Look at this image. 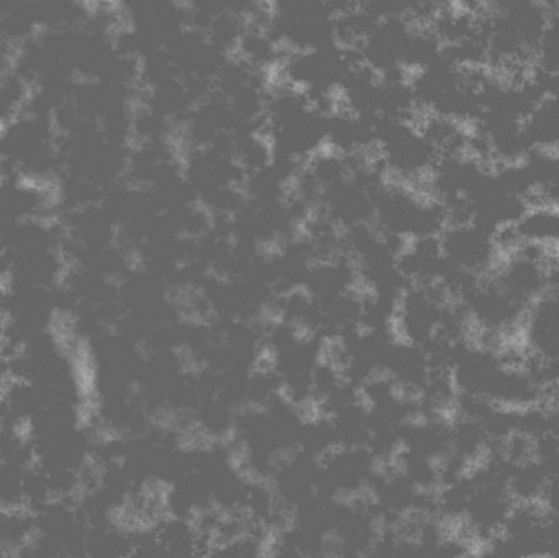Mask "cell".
<instances>
[{"label":"cell","instance_id":"6da1fadb","mask_svg":"<svg viewBox=\"0 0 559 558\" xmlns=\"http://www.w3.org/2000/svg\"><path fill=\"white\" fill-rule=\"evenodd\" d=\"M55 120L23 108L0 128V177L55 186L62 174Z\"/></svg>","mask_w":559,"mask_h":558},{"label":"cell","instance_id":"7a4b0ae2","mask_svg":"<svg viewBox=\"0 0 559 558\" xmlns=\"http://www.w3.org/2000/svg\"><path fill=\"white\" fill-rule=\"evenodd\" d=\"M443 258L460 271L483 277L495 271L501 261V252L495 241V233L468 223L447 226L440 235Z\"/></svg>","mask_w":559,"mask_h":558},{"label":"cell","instance_id":"3957f363","mask_svg":"<svg viewBox=\"0 0 559 558\" xmlns=\"http://www.w3.org/2000/svg\"><path fill=\"white\" fill-rule=\"evenodd\" d=\"M521 343L540 359L559 357V290L550 288L532 301L522 323Z\"/></svg>","mask_w":559,"mask_h":558},{"label":"cell","instance_id":"277c9868","mask_svg":"<svg viewBox=\"0 0 559 558\" xmlns=\"http://www.w3.org/2000/svg\"><path fill=\"white\" fill-rule=\"evenodd\" d=\"M416 127L436 154L437 161L468 154L472 124L449 115L424 111L416 121Z\"/></svg>","mask_w":559,"mask_h":558},{"label":"cell","instance_id":"5b68a950","mask_svg":"<svg viewBox=\"0 0 559 558\" xmlns=\"http://www.w3.org/2000/svg\"><path fill=\"white\" fill-rule=\"evenodd\" d=\"M525 136L534 150L559 151V97H545L524 120Z\"/></svg>","mask_w":559,"mask_h":558},{"label":"cell","instance_id":"8992f818","mask_svg":"<svg viewBox=\"0 0 559 558\" xmlns=\"http://www.w3.org/2000/svg\"><path fill=\"white\" fill-rule=\"evenodd\" d=\"M521 242H537L559 251V209L554 205H532L515 223Z\"/></svg>","mask_w":559,"mask_h":558},{"label":"cell","instance_id":"52a82bcc","mask_svg":"<svg viewBox=\"0 0 559 558\" xmlns=\"http://www.w3.org/2000/svg\"><path fill=\"white\" fill-rule=\"evenodd\" d=\"M39 29L69 28L84 22L91 0H28Z\"/></svg>","mask_w":559,"mask_h":558},{"label":"cell","instance_id":"ba28073f","mask_svg":"<svg viewBox=\"0 0 559 558\" xmlns=\"http://www.w3.org/2000/svg\"><path fill=\"white\" fill-rule=\"evenodd\" d=\"M550 475L544 465L532 459L524 464L514 465L509 474V494L515 503H540Z\"/></svg>","mask_w":559,"mask_h":558},{"label":"cell","instance_id":"9c48e42d","mask_svg":"<svg viewBox=\"0 0 559 558\" xmlns=\"http://www.w3.org/2000/svg\"><path fill=\"white\" fill-rule=\"evenodd\" d=\"M540 504L550 517L559 518V475H555L548 480L544 495H542Z\"/></svg>","mask_w":559,"mask_h":558},{"label":"cell","instance_id":"30bf717a","mask_svg":"<svg viewBox=\"0 0 559 558\" xmlns=\"http://www.w3.org/2000/svg\"><path fill=\"white\" fill-rule=\"evenodd\" d=\"M13 380L12 369H10V363L5 359L2 353H0V396L5 392L7 387Z\"/></svg>","mask_w":559,"mask_h":558}]
</instances>
